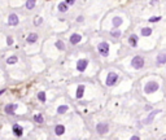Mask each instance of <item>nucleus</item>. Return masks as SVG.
I'll use <instances>...</instances> for the list:
<instances>
[{
    "label": "nucleus",
    "mask_w": 166,
    "mask_h": 140,
    "mask_svg": "<svg viewBox=\"0 0 166 140\" xmlns=\"http://www.w3.org/2000/svg\"><path fill=\"white\" fill-rule=\"evenodd\" d=\"M38 99H39V101H42V103H44L45 101V92H39L38 93Z\"/></svg>",
    "instance_id": "b1692460"
},
{
    "label": "nucleus",
    "mask_w": 166,
    "mask_h": 140,
    "mask_svg": "<svg viewBox=\"0 0 166 140\" xmlns=\"http://www.w3.org/2000/svg\"><path fill=\"white\" fill-rule=\"evenodd\" d=\"M121 23H122L121 17H114V18H113V26H114V27H118Z\"/></svg>",
    "instance_id": "a211bd4d"
},
{
    "label": "nucleus",
    "mask_w": 166,
    "mask_h": 140,
    "mask_svg": "<svg viewBox=\"0 0 166 140\" xmlns=\"http://www.w3.org/2000/svg\"><path fill=\"white\" fill-rule=\"evenodd\" d=\"M35 3H36L35 0H27V1H26V8H27V9H32V8L35 7Z\"/></svg>",
    "instance_id": "4be33fe9"
},
{
    "label": "nucleus",
    "mask_w": 166,
    "mask_h": 140,
    "mask_svg": "<svg viewBox=\"0 0 166 140\" xmlns=\"http://www.w3.org/2000/svg\"><path fill=\"white\" fill-rule=\"evenodd\" d=\"M1 93H4V90H1V91H0V95H1Z\"/></svg>",
    "instance_id": "473e14b6"
},
{
    "label": "nucleus",
    "mask_w": 166,
    "mask_h": 140,
    "mask_svg": "<svg viewBox=\"0 0 166 140\" xmlns=\"http://www.w3.org/2000/svg\"><path fill=\"white\" fill-rule=\"evenodd\" d=\"M87 65H88V61L86 59H82V60H79V61L77 62V69L79 71H84L86 67H87Z\"/></svg>",
    "instance_id": "39448f33"
},
{
    "label": "nucleus",
    "mask_w": 166,
    "mask_h": 140,
    "mask_svg": "<svg viewBox=\"0 0 166 140\" xmlns=\"http://www.w3.org/2000/svg\"><path fill=\"white\" fill-rule=\"evenodd\" d=\"M68 109H69V107H68V105H61V107H59V108H57V113H59V114H64V113H65Z\"/></svg>",
    "instance_id": "aec40b11"
},
{
    "label": "nucleus",
    "mask_w": 166,
    "mask_h": 140,
    "mask_svg": "<svg viewBox=\"0 0 166 140\" xmlns=\"http://www.w3.org/2000/svg\"><path fill=\"white\" fill-rule=\"evenodd\" d=\"M17 109V105H15V104H8L7 107H5V113L7 114H15V110Z\"/></svg>",
    "instance_id": "1a4fd4ad"
},
{
    "label": "nucleus",
    "mask_w": 166,
    "mask_h": 140,
    "mask_svg": "<svg viewBox=\"0 0 166 140\" xmlns=\"http://www.w3.org/2000/svg\"><path fill=\"white\" fill-rule=\"evenodd\" d=\"M74 1H75V0H66L68 4H74Z\"/></svg>",
    "instance_id": "7c9ffc66"
},
{
    "label": "nucleus",
    "mask_w": 166,
    "mask_h": 140,
    "mask_svg": "<svg viewBox=\"0 0 166 140\" xmlns=\"http://www.w3.org/2000/svg\"><path fill=\"white\" fill-rule=\"evenodd\" d=\"M97 49H99V52H100L101 56H108L109 55V44L106 42H101L97 46Z\"/></svg>",
    "instance_id": "f03ea898"
},
{
    "label": "nucleus",
    "mask_w": 166,
    "mask_h": 140,
    "mask_svg": "<svg viewBox=\"0 0 166 140\" xmlns=\"http://www.w3.org/2000/svg\"><path fill=\"white\" fill-rule=\"evenodd\" d=\"M151 34H152L151 27H144V29L141 30V35H143V36H149Z\"/></svg>",
    "instance_id": "6ab92c4d"
},
{
    "label": "nucleus",
    "mask_w": 166,
    "mask_h": 140,
    "mask_svg": "<svg viewBox=\"0 0 166 140\" xmlns=\"http://www.w3.org/2000/svg\"><path fill=\"white\" fill-rule=\"evenodd\" d=\"M157 62L158 64H166V53H160L157 56Z\"/></svg>",
    "instance_id": "2eb2a0df"
},
{
    "label": "nucleus",
    "mask_w": 166,
    "mask_h": 140,
    "mask_svg": "<svg viewBox=\"0 0 166 140\" xmlns=\"http://www.w3.org/2000/svg\"><path fill=\"white\" fill-rule=\"evenodd\" d=\"M7 43H8L9 46H12V44H13V38H12V36H8V38H7Z\"/></svg>",
    "instance_id": "c85d7f7f"
},
{
    "label": "nucleus",
    "mask_w": 166,
    "mask_h": 140,
    "mask_svg": "<svg viewBox=\"0 0 166 140\" xmlns=\"http://www.w3.org/2000/svg\"><path fill=\"white\" fill-rule=\"evenodd\" d=\"M112 36H114V38H120L121 36V31L120 30H112Z\"/></svg>",
    "instance_id": "393cba45"
},
{
    "label": "nucleus",
    "mask_w": 166,
    "mask_h": 140,
    "mask_svg": "<svg viewBox=\"0 0 166 140\" xmlns=\"http://www.w3.org/2000/svg\"><path fill=\"white\" fill-rule=\"evenodd\" d=\"M160 20H161V17H152V18H149V22H157Z\"/></svg>",
    "instance_id": "cd10ccee"
},
{
    "label": "nucleus",
    "mask_w": 166,
    "mask_h": 140,
    "mask_svg": "<svg viewBox=\"0 0 166 140\" xmlns=\"http://www.w3.org/2000/svg\"><path fill=\"white\" fill-rule=\"evenodd\" d=\"M42 23V17L40 16H36V18H35V25L38 26V25H40Z\"/></svg>",
    "instance_id": "bb28decb"
},
{
    "label": "nucleus",
    "mask_w": 166,
    "mask_h": 140,
    "mask_svg": "<svg viewBox=\"0 0 166 140\" xmlns=\"http://www.w3.org/2000/svg\"><path fill=\"white\" fill-rule=\"evenodd\" d=\"M131 65H132V67H135V69H141V67L144 66V59H143L141 56H135V57L132 59V61H131Z\"/></svg>",
    "instance_id": "f257e3e1"
},
{
    "label": "nucleus",
    "mask_w": 166,
    "mask_h": 140,
    "mask_svg": "<svg viewBox=\"0 0 166 140\" xmlns=\"http://www.w3.org/2000/svg\"><path fill=\"white\" fill-rule=\"evenodd\" d=\"M13 132H15V135H17V136H21L22 132H23V128L20 127L18 124H15V126H13Z\"/></svg>",
    "instance_id": "f8f14e48"
},
{
    "label": "nucleus",
    "mask_w": 166,
    "mask_h": 140,
    "mask_svg": "<svg viewBox=\"0 0 166 140\" xmlns=\"http://www.w3.org/2000/svg\"><path fill=\"white\" fill-rule=\"evenodd\" d=\"M83 93H84V86H78V88H77V97L78 99H80L82 96H83Z\"/></svg>",
    "instance_id": "4468645a"
},
{
    "label": "nucleus",
    "mask_w": 166,
    "mask_h": 140,
    "mask_svg": "<svg viewBox=\"0 0 166 140\" xmlns=\"http://www.w3.org/2000/svg\"><path fill=\"white\" fill-rule=\"evenodd\" d=\"M157 1H158V0H152V1H151V4H152V5H153V4H156Z\"/></svg>",
    "instance_id": "2f4dec72"
},
{
    "label": "nucleus",
    "mask_w": 166,
    "mask_h": 140,
    "mask_svg": "<svg viewBox=\"0 0 166 140\" xmlns=\"http://www.w3.org/2000/svg\"><path fill=\"white\" fill-rule=\"evenodd\" d=\"M157 90H158V83H156V82H148V83L145 84V87H144L145 93L154 92V91H157Z\"/></svg>",
    "instance_id": "7ed1b4c3"
},
{
    "label": "nucleus",
    "mask_w": 166,
    "mask_h": 140,
    "mask_svg": "<svg viewBox=\"0 0 166 140\" xmlns=\"http://www.w3.org/2000/svg\"><path fill=\"white\" fill-rule=\"evenodd\" d=\"M56 48L60 49V51H64V49H65V44H64V42L57 40V42H56Z\"/></svg>",
    "instance_id": "5701e85b"
},
{
    "label": "nucleus",
    "mask_w": 166,
    "mask_h": 140,
    "mask_svg": "<svg viewBox=\"0 0 166 140\" xmlns=\"http://www.w3.org/2000/svg\"><path fill=\"white\" fill-rule=\"evenodd\" d=\"M96 131L100 134V135H104L108 132V124L106 123H99L96 126Z\"/></svg>",
    "instance_id": "423d86ee"
},
{
    "label": "nucleus",
    "mask_w": 166,
    "mask_h": 140,
    "mask_svg": "<svg viewBox=\"0 0 166 140\" xmlns=\"http://www.w3.org/2000/svg\"><path fill=\"white\" fill-rule=\"evenodd\" d=\"M69 40H70L72 44H77V43H79L82 40V35H79V34H72Z\"/></svg>",
    "instance_id": "0eeeda50"
},
{
    "label": "nucleus",
    "mask_w": 166,
    "mask_h": 140,
    "mask_svg": "<svg viewBox=\"0 0 166 140\" xmlns=\"http://www.w3.org/2000/svg\"><path fill=\"white\" fill-rule=\"evenodd\" d=\"M34 121H35L36 123H43V122H44V118H43L42 114H35V115H34Z\"/></svg>",
    "instance_id": "dca6fc26"
},
{
    "label": "nucleus",
    "mask_w": 166,
    "mask_h": 140,
    "mask_svg": "<svg viewBox=\"0 0 166 140\" xmlns=\"http://www.w3.org/2000/svg\"><path fill=\"white\" fill-rule=\"evenodd\" d=\"M68 9H69L68 3H60V4H59V11H60V12H66Z\"/></svg>",
    "instance_id": "f3484780"
},
{
    "label": "nucleus",
    "mask_w": 166,
    "mask_h": 140,
    "mask_svg": "<svg viewBox=\"0 0 166 140\" xmlns=\"http://www.w3.org/2000/svg\"><path fill=\"white\" fill-rule=\"evenodd\" d=\"M117 79H118V75H117L116 73H109L108 77H106V80H105L106 86H113V84H116Z\"/></svg>",
    "instance_id": "20e7f679"
},
{
    "label": "nucleus",
    "mask_w": 166,
    "mask_h": 140,
    "mask_svg": "<svg viewBox=\"0 0 166 140\" xmlns=\"http://www.w3.org/2000/svg\"><path fill=\"white\" fill-rule=\"evenodd\" d=\"M8 22H9V25L16 26V25L18 23V16L15 15V13H12V15L9 16V18H8Z\"/></svg>",
    "instance_id": "6e6552de"
},
{
    "label": "nucleus",
    "mask_w": 166,
    "mask_h": 140,
    "mask_svg": "<svg viewBox=\"0 0 166 140\" xmlns=\"http://www.w3.org/2000/svg\"><path fill=\"white\" fill-rule=\"evenodd\" d=\"M129 42H130V44L132 47H135L136 46V42H137V36L136 35H131L130 36V39H129Z\"/></svg>",
    "instance_id": "412c9836"
},
{
    "label": "nucleus",
    "mask_w": 166,
    "mask_h": 140,
    "mask_svg": "<svg viewBox=\"0 0 166 140\" xmlns=\"http://www.w3.org/2000/svg\"><path fill=\"white\" fill-rule=\"evenodd\" d=\"M38 40V34H35V32H31V34H29V36H27V39H26V42L27 43H35Z\"/></svg>",
    "instance_id": "9d476101"
},
{
    "label": "nucleus",
    "mask_w": 166,
    "mask_h": 140,
    "mask_svg": "<svg viewBox=\"0 0 166 140\" xmlns=\"http://www.w3.org/2000/svg\"><path fill=\"white\" fill-rule=\"evenodd\" d=\"M77 21H78V22H82V21H83V17H82V16H79V17L77 18Z\"/></svg>",
    "instance_id": "c756f323"
},
{
    "label": "nucleus",
    "mask_w": 166,
    "mask_h": 140,
    "mask_svg": "<svg viewBox=\"0 0 166 140\" xmlns=\"http://www.w3.org/2000/svg\"><path fill=\"white\" fill-rule=\"evenodd\" d=\"M55 132H56V135H62V134L65 132V127H64L62 124H57V126L55 127Z\"/></svg>",
    "instance_id": "ddd939ff"
},
{
    "label": "nucleus",
    "mask_w": 166,
    "mask_h": 140,
    "mask_svg": "<svg viewBox=\"0 0 166 140\" xmlns=\"http://www.w3.org/2000/svg\"><path fill=\"white\" fill-rule=\"evenodd\" d=\"M158 113H160V110H153V112H152L151 114H149V115L147 117V119L144 121V123H145V124L151 123L152 121H153V118H154V115H156V114H158Z\"/></svg>",
    "instance_id": "9b49d317"
},
{
    "label": "nucleus",
    "mask_w": 166,
    "mask_h": 140,
    "mask_svg": "<svg viewBox=\"0 0 166 140\" xmlns=\"http://www.w3.org/2000/svg\"><path fill=\"white\" fill-rule=\"evenodd\" d=\"M17 60H18V59H17L16 56H12V57H9V59L7 60V62L11 65V64H16V62H17Z\"/></svg>",
    "instance_id": "a878e982"
}]
</instances>
